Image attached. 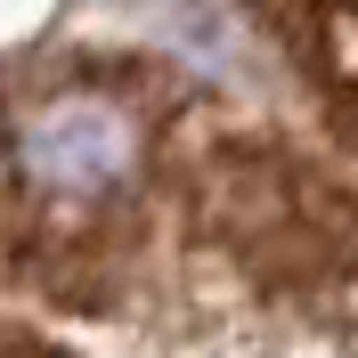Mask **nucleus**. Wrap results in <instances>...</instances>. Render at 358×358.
<instances>
[{"label":"nucleus","instance_id":"1","mask_svg":"<svg viewBox=\"0 0 358 358\" xmlns=\"http://www.w3.org/2000/svg\"><path fill=\"white\" fill-rule=\"evenodd\" d=\"M261 17L317 90L326 122L358 147V0H261Z\"/></svg>","mask_w":358,"mask_h":358},{"label":"nucleus","instance_id":"2","mask_svg":"<svg viewBox=\"0 0 358 358\" xmlns=\"http://www.w3.org/2000/svg\"><path fill=\"white\" fill-rule=\"evenodd\" d=\"M317 326H326V334H334L342 350L358 358V268H350V277H342V285H334V301L317 310Z\"/></svg>","mask_w":358,"mask_h":358}]
</instances>
